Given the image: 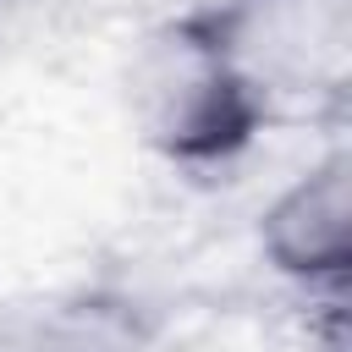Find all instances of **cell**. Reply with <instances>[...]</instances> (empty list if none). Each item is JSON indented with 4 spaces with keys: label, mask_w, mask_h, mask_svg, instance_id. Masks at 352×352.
Masks as SVG:
<instances>
[{
    "label": "cell",
    "mask_w": 352,
    "mask_h": 352,
    "mask_svg": "<svg viewBox=\"0 0 352 352\" xmlns=\"http://www.w3.org/2000/svg\"><path fill=\"white\" fill-rule=\"evenodd\" d=\"M258 264L302 302H341L352 275V148L330 132L253 214Z\"/></svg>",
    "instance_id": "3957f363"
},
{
    "label": "cell",
    "mask_w": 352,
    "mask_h": 352,
    "mask_svg": "<svg viewBox=\"0 0 352 352\" xmlns=\"http://www.w3.org/2000/svg\"><path fill=\"white\" fill-rule=\"evenodd\" d=\"M275 126L341 121L352 82V0H192Z\"/></svg>",
    "instance_id": "7a4b0ae2"
},
{
    "label": "cell",
    "mask_w": 352,
    "mask_h": 352,
    "mask_svg": "<svg viewBox=\"0 0 352 352\" xmlns=\"http://www.w3.org/2000/svg\"><path fill=\"white\" fill-rule=\"evenodd\" d=\"M116 99L132 143L176 176H226L275 132V116L214 44L198 6L160 11L126 38Z\"/></svg>",
    "instance_id": "6da1fadb"
}]
</instances>
